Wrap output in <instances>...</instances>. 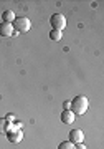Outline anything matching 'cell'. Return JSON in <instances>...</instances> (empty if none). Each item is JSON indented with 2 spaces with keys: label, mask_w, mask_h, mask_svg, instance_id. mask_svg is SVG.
<instances>
[{
  "label": "cell",
  "mask_w": 104,
  "mask_h": 149,
  "mask_svg": "<svg viewBox=\"0 0 104 149\" xmlns=\"http://www.w3.org/2000/svg\"><path fill=\"white\" fill-rule=\"evenodd\" d=\"M88 104H89V101H88V98L84 95H78V96H74V100L71 103H69V109L74 113V116L76 114H84V113L88 111Z\"/></svg>",
  "instance_id": "6da1fadb"
},
{
  "label": "cell",
  "mask_w": 104,
  "mask_h": 149,
  "mask_svg": "<svg viewBox=\"0 0 104 149\" xmlns=\"http://www.w3.org/2000/svg\"><path fill=\"white\" fill-rule=\"evenodd\" d=\"M50 25L53 27V30H58V32H63L64 27H66V18L61 13H55V15L50 17Z\"/></svg>",
  "instance_id": "7a4b0ae2"
},
{
  "label": "cell",
  "mask_w": 104,
  "mask_h": 149,
  "mask_svg": "<svg viewBox=\"0 0 104 149\" xmlns=\"http://www.w3.org/2000/svg\"><path fill=\"white\" fill-rule=\"evenodd\" d=\"M15 30H18L20 33H25L31 28V22L26 18V17H17L15 18Z\"/></svg>",
  "instance_id": "3957f363"
},
{
  "label": "cell",
  "mask_w": 104,
  "mask_h": 149,
  "mask_svg": "<svg viewBox=\"0 0 104 149\" xmlns=\"http://www.w3.org/2000/svg\"><path fill=\"white\" fill-rule=\"evenodd\" d=\"M83 139H84V133L81 129H71V131H69V139H68V141H71L73 144L83 143Z\"/></svg>",
  "instance_id": "277c9868"
},
{
  "label": "cell",
  "mask_w": 104,
  "mask_h": 149,
  "mask_svg": "<svg viewBox=\"0 0 104 149\" xmlns=\"http://www.w3.org/2000/svg\"><path fill=\"white\" fill-rule=\"evenodd\" d=\"M13 30H15V28H13L12 23H7V22H2V23H0V35H2V37H12V35L15 33Z\"/></svg>",
  "instance_id": "5b68a950"
},
{
  "label": "cell",
  "mask_w": 104,
  "mask_h": 149,
  "mask_svg": "<svg viewBox=\"0 0 104 149\" xmlns=\"http://www.w3.org/2000/svg\"><path fill=\"white\" fill-rule=\"evenodd\" d=\"M61 123H64V124H71V123H74V113L71 111V109H63Z\"/></svg>",
  "instance_id": "8992f818"
},
{
  "label": "cell",
  "mask_w": 104,
  "mask_h": 149,
  "mask_svg": "<svg viewBox=\"0 0 104 149\" xmlns=\"http://www.w3.org/2000/svg\"><path fill=\"white\" fill-rule=\"evenodd\" d=\"M2 18H3V22H7V23H12V22H15V12L5 10L2 13Z\"/></svg>",
  "instance_id": "52a82bcc"
},
{
  "label": "cell",
  "mask_w": 104,
  "mask_h": 149,
  "mask_svg": "<svg viewBox=\"0 0 104 149\" xmlns=\"http://www.w3.org/2000/svg\"><path fill=\"white\" fill-rule=\"evenodd\" d=\"M63 37V32H58V30H51L50 32V40H53V42H60Z\"/></svg>",
  "instance_id": "ba28073f"
},
{
  "label": "cell",
  "mask_w": 104,
  "mask_h": 149,
  "mask_svg": "<svg viewBox=\"0 0 104 149\" xmlns=\"http://www.w3.org/2000/svg\"><path fill=\"white\" fill-rule=\"evenodd\" d=\"M58 149H74V144L71 141H63V143H60Z\"/></svg>",
  "instance_id": "9c48e42d"
},
{
  "label": "cell",
  "mask_w": 104,
  "mask_h": 149,
  "mask_svg": "<svg viewBox=\"0 0 104 149\" xmlns=\"http://www.w3.org/2000/svg\"><path fill=\"white\" fill-rule=\"evenodd\" d=\"M7 126H8V123L5 121V118H0V134L7 133Z\"/></svg>",
  "instance_id": "30bf717a"
},
{
  "label": "cell",
  "mask_w": 104,
  "mask_h": 149,
  "mask_svg": "<svg viewBox=\"0 0 104 149\" xmlns=\"http://www.w3.org/2000/svg\"><path fill=\"white\" fill-rule=\"evenodd\" d=\"M74 149H88V148H86L83 143H79V144H74Z\"/></svg>",
  "instance_id": "8fae6325"
},
{
  "label": "cell",
  "mask_w": 104,
  "mask_h": 149,
  "mask_svg": "<svg viewBox=\"0 0 104 149\" xmlns=\"http://www.w3.org/2000/svg\"><path fill=\"white\" fill-rule=\"evenodd\" d=\"M13 119H15V118H13V114H7L5 116V121L8 123V121H13Z\"/></svg>",
  "instance_id": "7c38bea8"
},
{
  "label": "cell",
  "mask_w": 104,
  "mask_h": 149,
  "mask_svg": "<svg viewBox=\"0 0 104 149\" xmlns=\"http://www.w3.org/2000/svg\"><path fill=\"white\" fill-rule=\"evenodd\" d=\"M63 108H64V109H69V101H64V103H63Z\"/></svg>",
  "instance_id": "4fadbf2b"
}]
</instances>
